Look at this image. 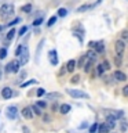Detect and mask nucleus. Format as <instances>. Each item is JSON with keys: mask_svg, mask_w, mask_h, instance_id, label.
<instances>
[{"mask_svg": "<svg viewBox=\"0 0 128 133\" xmlns=\"http://www.w3.org/2000/svg\"><path fill=\"white\" fill-rule=\"evenodd\" d=\"M12 14H14V6L12 4H3L2 8H0V18L6 21L10 17H12Z\"/></svg>", "mask_w": 128, "mask_h": 133, "instance_id": "1", "label": "nucleus"}, {"mask_svg": "<svg viewBox=\"0 0 128 133\" xmlns=\"http://www.w3.org/2000/svg\"><path fill=\"white\" fill-rule=\"evenodd\" d=\"M66 93H68L70 97L73 98H88L90 96L83 90H78V89H66Z\"/></svg>", "mask_w": 128, "mask_h": 133, "instance_id": "2", "label": "nucleus"}, {"mask_svg": "<svg viewBox=\"0 0 128 133\" xmlns=\"http://www.w3.org/2000/svg\"><path fill=\"white\" fill-rule=\"evenodd\" d=\"M19 66H21V62L18 60H12L11 62H8V64L6 65V72L10 74V72H18L19 71Z\"/></svg>", "mask_w": 128, "mask_h": 133, "instance_id": "3", "label": "nucleus"}, {"mask_svg": "<svg viewBox=\"0 0 128 133\" xmlns=\"http://www.w3.org/2000/svg\"><path fill=\"white\" fill-rule=\"evenodd\" d=\"M125 46H127V42H124L123 39H118L117 42L114 43V50L118 56H123L124 51H125Z\"/></svg>", "mask_w": 128, "mask_h": 133, "instance_id": "4", "label": "nucleus"}, {"mask_svg": "<svg viewBox=\"0 0 128 133\" xmlns=\"http://www.w3.org/2000/svg\"><path fill=\"white\" fill-rule=\"evenodd\" d=\"M7 118L8 119H15L17 118V115H18V108H17L15 105H10L7 108Z\"/></svg>", "mask_w": 128, "mask_h": 133, "instance_id": "5", "label": "nucleus"}, {"mask_svg": "<svg viewBox=\"0 0 128 133\" xmlns=\"http://www.w3.org/2000/svg\"><path fill=\"white\" fill-rule=\"evenodd\" d=\"M28 61H29V50L28 47H23L22 53L19 56V62H21V65H25V64H28Z\"/></svg>", "mask_w": 128, "mask_h": 133, "instance_id": "6", "label": "nucleus"}, {"mask_svg": "<svg viewBox=\"0 0 128 133\" xmlns=\"http://www.w3.org/2000/svg\"><path fill=\"white\" fill-rule=\"evenodd\" d=\"M113 78H114L117 82H124V81H127V75L124 74L123 71H120V69H117V71H114V72H113Z\"/></svg>", "mask_w": 128, "mask_h": 133, "instance_id": "7", "label": "nucleus"}, {"mask_svg": "<svg viewBox=\"0 0 128 133\" xmlns=\"http://www.w3.org/2000/svg\"><path fill=\"white\" fill-rule=\"evenodd\" d=\"M48 60L52 65H58V53H57V50H50L48 51Z\"/></svg>", "mask_w": 128, "mask_h": 133, "instance_id": "8", "label": "nucleus"}, {"mask_svg": "<svg viewBox=\"0 0 128 133\" xmlns=\"http://www.w3.org/2000/svg\"><path fill=\"white\" fill-rule=\"evenodd\" d=\"M12 90L10 89V87H3L2 89V97L4 98V100H10L11 97H12Z\"/></svg>", "mask_w": 128, "mask_h": 133, "instance_id": "9", "label": "nucleus"}, {"mask_svg": "<svg viewBox=\"0 0 128 133\" xmlns=\"http://www.w3.org/2000/svg\"><path fill=\"white\" fill-rule=\"evenodd\" d=\"M33 114H35V112H33L32 107H25L22 110V115H23V118H26V119H32Z\"/></svg>", "mask_w": 128, "mask_h": 133, "instance_id": "10", "label": "nucleus"}, {"mask_svg": "<svg viewBox=\"0 0 128 133\" xmlns=\"http://www.w3.org/2000/svg\"><path fill=\"white\" fill-rule=\"evenodd\" d=\"M116 122H117V118H116L114 115L110 114V115L106 116V123L110 126V129H114L116 128Z\"/></svg>", "mask_w": 128, "mask_h": 133, "instance_id": "11", "label": "nucleus"}, {"mask_svg": "<svg viewBox=\"0 0 128 133\" xmlns=\"http://www.w3.org/2000/svg\"><path fill=\"white\" fill-rule=\"evenodd\" d=\"M111 130L110 126L107 125L106 122H102V123H99V126H98V133H109Z\"/></svg>", "mask_w": 128, "mask_h": 133, "instance_id": "12", "label": "nucleus"}, {"mask_svg": "<svg viewBox=\"0 0 128 133\" xmlns=\"http://www.w3.org/2000/svg\"><path fill=\"white\" fill-rule=\"evenodd\" d=\"M76 68H77V61L76 60H69L66 62V69H68V72H73Z\"/></svg>", "mask_w": 128, "mask_h": 133, "instance_id": "13", "label": "nucleus"}, {"mask_svg": "<svg viewBox=\"0 0 128 133\" xmlns=\"http://www.w3.org/2000/svg\"><path fill=\"white\" fill-rule=\"evenodd\" d=\"M85 56H87V58H88V60H91V61H95L98 58V53L95 51L94 49H90L88 51L85 53Z\"/></svg>", "mask_w": 128, "mask_h": 133, "instance_id": "14", "label": "nucleus"}, {"mask_svg": "<svg viewBox=\"0 0 128 133\" xmlns=\"http://www.w3.org/2000/svg\"><path fill=\"white\" fill-rule=\"evenodd\" d=\"M70 110H72V107H70L69 104H66V103H65V104H61V105H59V112H61V114H63V115L69 114Z\"/></svg>", "mask_w": 128, "mask_h": 133, "instance_id": "15", "label": "nucleus"}, {"mask_svg": "<svg viewBox=\"0 0 128 133\" xmlns=\"http://www.w3.org/2000/svg\"><path fill=\"white\" fill-rule=\"evenodd\" d=\"M94 62L95 61H91V60H88V61L85 62V65H84V72L85 74H90L91 72V69L94 68Z\"/></svg>", "mask_w": 128, "mask_h": 133, "instance_id": "16", "label": "nucleus"}, {"mask_svg": "<svg viewBox=\"0 0 128 133\" xmlns=\"http://www.w3.org/2000/svg\"><path fill=\"white\" fill-rule=\"evenodd\" d=\"M61 93H58V91H52V93H47L45 94V98L47 100H55V98H59L61 97Z\"/></svg>", "mask_w": 128, "mask_h": 133, "instance_id": "17", "label": "nucleus"}, {"mask_svg": "<svg viewBox=\"0 0 128 133\" xmlns=\"http://www.w3.org/2000/svg\"><path fill=\"white\" fill-rule=\"evenodd\" d=\"M95 51L98 54H101L105 51V44H103V42H97V46H95Z\"/></svg>", "mask_w": 128, "mask_h": 133, "instance_id": "18", "label": "nucleus"}, {"mask_svg": "<svg viewBox=\"0 0 128 133\" xmlns=\"http://www.w3.org/2000/svg\"><path fill=\"white\" fill-rule=\"evenodd\" d=\"M88 61V58H87V56L84 54V56H81L80 57V60L77 61V68H83V66L85 65V62Z\"/></svg>", "mask_w": 128, "mask_h": 133, "instance_id": "19", "label": "nucleus"}, {"mask_svg": "<svg viewBox=\"0 0 128 133\" xmlns=\"http://www.w3.org/2000/svg\"><path fill=\"white\" fill-rule=\"evenodd\" d=\"M43 44H44V39H41V42L39 43V46H37V50H36V62H39V57H40L41 49H43Z\"/></svg>", "mask_w": 128, "mask_h": 133, "instance_id": "20", "label": "nucleus"}, {"mask_svg": "<svg viewBox=\"0 0 128 133\" xmlns=\"http://www.w3.org/2000/svg\"><path fill=\"white\" fill-rule=\"evenodd\" d=\"M105 66H103V64H99V65H97V74H98V76L99 78H102L103 76V74H105Z\"/></svg>", "mask_w": 128, "mask_h": 133, "instance_id": "21", "label": "nucleus"}, {"mask_svg": "<svg viewBox=\"0 0 128 133\" xmlns=\"http://www.w3.org/2000/svg\"><path fill=\"white\" fill-rule=\"evenodd\" d=\"M15 33H17V31H15L14 28H12V29H10V31H8V33H7V35H6V39H7V42H10V40H12V37L15 36Z\"/></svg>", "mask_w": 128, "mask_h": 133, "instance_id": "22", "label": "nucleus"}, {"mask_svg": "<svg viewBox=\"0 0 128 133\" xmlns=\"http://www.w3.org/2000/svg\"><path fill=\"white\" fill-rule=\"evenodd\" d=\"M90 8H92V6H90V4H83L77 8V12H85L87 10H90Z\"/></svg>", "mask_w": 128, "mask_h": 133, "instance_id": "23", "label": "nucleus"}, {"mask_svg": "<svg viewBox=\"0 0 128 133\" xmlns=\"http://www.w3.org/2000/svg\"><path fill=\"white\" fill-rule=\"evenodd\" d=\"M32 110H33V112H35L36 115H41V114H43V111H41V107H39L37 104H33V105H32Z\"/></svg>", "mask_w": 128, "mask_h": 133, "instance_id": "24", "label": "nucleus"}, {"mask_svg": "<svg viewBox=\"0 0 128 133\" xmlns=\"http://www.w3.org/2000/svg\"><path fill=\"white\" fill-rule=\"evenodd\" d=\"M111 115H114L117 119H121V118H124V111H121V110L113 111V112H111Z\"/></svg>", "mask_w": 128, "mask_h": 133, "instance_id": "25", "label": "nucleus"}, {"mask_svg": "<svg viewBox=\"0 0 128 133\" xmlns=\"http://www.w3.org/2000/svg\"><path fill=\"white\" fill-rule=\"evenodd\" d=\"M98 126H99V123L94 122V123H92V125H91V126H90L88 132H90V133H97V132H98Z\"/></svg>", "mask_w": 128, "mask_h": 133, "instance_id": "26", "label": "nucleus"}, {"mask_svg": "<svg viewBox=\"0 0 128 133\" xmlns=\"http://www.w3.org/2000/svg\"><path fill=\"white\" fill-rule=\"evenodd\" d=\"M121 58H123V56H118V54H117V56H116L114 57V64H116V66H121V64H123V61H121Z\"/></svg>", "mask_w": 128, "mask_h": 133, "instance_id": "27", "label": "nucleus"}, {"mask_svg": "<svg viewBox=\"0 0 128 133\" xmlns=\"http://www.w3.org/2000/svg\"><path fill=\"white\" fill-rule=\"evenodd\" d=\"M66 15H68V10L63 8V7H61L59 10H58V17H62V18H63V17H66Z\"/></svg>", "mask_w": 128, "mask_h": 133, "instance_id": "28", "label": "nucleus"}, {"mask_svg": "<svg viewBox=\"0 0 128 133\" xmlns=\"http://www.w3.org/2000/svg\"><path fill=\"white\" fill-rule=\"evenodd\" d=\"M120 36H121V39L124 42H127V43H128V29H124V31L120 33Z\"/></svg>", "mask_w": 128, "mask_h": 133, "instance_id": "29", "label": "nucleus"}, {"mask_svg": "<svg viewBox=\"0 0 128 133\" xmlns=\"http://www.w3.org/2000/svg\"><path fill=\"white\" fill-rule=\"evenodd\" d=\"M21 11L23 12H30L32 11V4H25V6L21 7Z\"/></svg>", "mask_w": 128, "mask_h": 133, "instance_id": "30", "label": "nucleus"}, {"mask_svg": "<svg viewBox=\"0 0 128 133\" xmlns=\"http://www.w3.org/2000/svg\"><path fill=\"white\" fill-rule=\"evenodd\" d=\"M36 83H37L36 79H30V81H28V82L22 83V85H21V87H26V86H30V85H36Z\"/></svg>", "mask_w": 128, "mask_h": 133, "instance_id": "31", "label": "nucleus"}, {"mask_svg": "<svg viewBox=\"0 0 128 133\" xmlns=\"http://www.w3.org/2000/svg\"><path fill=\"white\" fill-rule=\"evenodd\" d=\"M57 19H58V17H57V15L51 17V18L48 19V22H47V26H52V25H54V24L57 22Z\"/></svg>", "mask_w": 128, "mask_h": 133, "instance_id": "32", "label": "nucleus"}, {"mask_svg": "<svg viewBox=\"0 0 128 133\" xmlns=\"http://www.w3.org/2000/svg\"><path fill=\"white\" fill-rule=\"evenodd\" d=\"M6 57H7V49L6 47L0 49V60H3V58H6Z\"/></svg>", "mask_w": 128, "mask_h": 133, "instance_id": "33", "label": "nucleus"}, {"mask_svg": "<svg viewBox=\"0 0 128 133\" xmlns=\"http://www.w3.org/2000/svg\"><path fill=\"white\" fill-rule=\"evenodd\" d=\"M120 128H121L123 132H125L127 129H128V122H127V121H121V123H120Z\"/></svg>", "mask_w": 128, "mask_h": 133, "instance_id": "34", "label": "nucleus"}, {"mask_svg": "<svg viewBox=\"0 0 128 133\" xmlns=\"http://www.w3.org/2000/svg\"><path fill=\"white\" fill-rule=\"evenodd\" d=\"M23 47H25V46H22V44H19L18 47H17V50H15V56H17V57H19V56H21V53H22Z\"/></svg>", "mask_w": 128, "mask_h": 133, "instance_id": "35", "label": "nucleus"}, {"mask_svg": "<svg viewBox=\"0 0 128 133\" xmlns=\"http://www.w3.org/2000/svg\"><path fill=\"white\" fill-rule=\"evenodd\" d=\"M41 22H43V17H40V18H36L35 21H33V25H35V26H39V25H41Z\"/></svg>", "mask_w": 128, "mask_h": 133, "instance_id": "36", "label": "nucleus"}, {"mask_svg": "<svg viewBox=\"0 0 128 133\" xmlns=\"http://www.w3.org/2000/svg\"><path fill=\"white\" fill-rule=\"evenodd\" d=\"M70 82H72V83H78V82H80V75H74V76L70 79Z\"/></svg>", "mask_w": 128, "mask_h": 133, "instance_id": "37", "label": "nucleus"}, {"mask_svg": "<svg viewBox=\"0 0 128 133\" xmlns=\"http://www.w3.org/2000/svg\"><path fill=\"white\" fill-rule=\"evenodd\" d=\"M121 93H123V96H124V97H128V85H125V86L123 87Z\"/></svg>", "mask_w": 128, "mask_h": 133, "instance_id": "38", "label": "nucleus"}, {"mask_svg": "<svg viewBox=\"0 0 128 133\" xmlns=\"http://www.w3.org/2000/svg\"><path fill=\"white\" fill-rule=\"evenodd\" d=\"M102 64H103V66H105V69H106V71H109V69L111 68V66H110V62L107 61V60H105V61L102 62Z\"/></svg>", "mask_w": 128, "mask_h": 133, "instance_id": "39", "label": "nucleus"}, {"mask_svg": "<svg viewBox=\"0 0 128 133\" xmlns=\"http://www.w3.org/2000/svg\"><path fill=\"white\" fill-rule=\"evenodd\" d=\"M26 31H28V26H22V28L19 29L18 35H19V36H23V35H25V32H26Z\"/></svg>", "mask_w": 128, "mask_h": 133, "instance_id": "40", "label": "nucleus"}, {"mask_svg": "<svg viewBox=\"0 0 128 133\" xmlns=\"http://www.w3.org/2000/svg\"><path fill=\"white\" fill-rule=\"evenodd\" d=\"M18 22H21V18H15L14 21L8 22V26H12V25H15V24H18Z\"/></svg>", "mask_w": 128, "mask_h": 133, "instance_id": "41", "label": "nucleus"}, {"mask_svg": "<svg viewBox=\"0 0 128 133\" xmlns=\"http://www.w3.org/2000/svg\"><path fill=\"white\" fill-rule=\"evenodd\" d=\"M36 104H37L39 107H41V108H45V107H47V103H45V101H37Z\"/></svg>", "mask_w": 128, "mask_h": 133, "instance_id": "42", "label": "nucleus"}, {"mask_svg": "<svg viewBox=\"0 0 128 133\" xmlns=\"http://www.w3.org/2000/svg\"><path fill=\"white\" fill-rule=\"evenodd\" d=\"M37 96H39V97H41V96H44L45 94V90L44 89H39V90H37V93H36Z\"/></svg>", "mask_w": 128, "mask_h": 133, "instance_id": "43", "label": "nucleus"}, {"mask_svg": "<svg viewBox=\"0 0 128 133\" xmlns=\"http://www.w3.org/2000/svg\"><path fill=\"white\" fill-rule=\"evenodd\" d=\"M95 46H97V42H94V40L92 42H88V47L90 49H94L95 50Z\"/></svg>", "mask_w": 128, "mask_h": 133, "instance_id": "44", "label": "nucleus"}, {"mask_svg": "<svg viewBox=\"0 0 128 133\" xmlns=\"http://www.w3.org/2000/svg\"><path fill=\"white\" fill-rule=\"evenodd\" d=\"M22 130H23V133H29V129H28L26 126H23V128H22Z\"/></svg>", "mask_w": 128, "mask_h": 133, "instance_id": "45", "label": "nucleus"}, {"mask_svg": "<svg viewBox=\"0 0 128 133\" xmlns=\"http://www.w3.org/2000/svg\"><path fill=\"white\" fill-rule=\"evenodd\" d=\"M44 122H50V116H47V115L44 116Z\"/></svg>", "mask_w": 128, "mask_h": 133, "instance_id": "46", "label": "nucleus"}, {"mask_svg": "<svg viewBox=\"0 0 128 133\" xmlns=\"http://www.w3.org/2000/svg\"><path fill=\"white\" fill-rule=\"evenodd\" d=\"M0 79H2V71H0Z\"/></svg>", "mask_w": 128, "mask_h": 133, "instance_id": "47", "label": "nucleus"}, {"mask_svg": "<svg viewBox=\"0 0 128 133\" xmlns=\"http://www.w3.org/2000/svg\"><path fill=\"white\" fill-rule=\"evenodd\" d=\"M0 31H2V26H0Z\"/></svg>", "mask_w": 128, "mask_h": 133, "instance_id": "48", "label": "nucleus"}]
</instances>
